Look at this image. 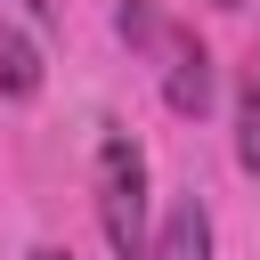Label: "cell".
<instances>
[{
  "label": "cell",
  "mask_w": 260,
  "mask_h": 260,
  "mask_svg": "<svg viewBox=\"0 0 260 260\" xmlns=\"http://www.w3.org/2000/svg\"><path fill=\"white\" fill-rule=\"evenodd\" d=\"M98 219L122 260H146V154L122 130L98 138Z\"/></svg>",
  "instance_id": "obj_1"
},
{
  "label": "cell",
  "mask_w": 260,
  "mask_h": 260,
  "mask_svg": "<svg viewBox=\"0 0 260 260\" xmlns=\"http://www.w3.org/2000/svg\"><path fill=\"white\" fill-rule=\"evenodd\" d=\"M162 98H171V114H203V106H211V57H203V41H195V32H171Z\"/></svg>",
  "instance_id": "obj_2"
},
{
  "label": "cell",
  "mask_w": 260,
  "mask_h": 260,
  "mask_svg": "<svg viewBox=\"0 0 260 260\" xmlns=\"http://www.w3.org/2000/svg\"><path fill=\"white\" fill-rule=\"evenodd\" d=\"M146 260H211V211L195 195H179L171 219H162V236L146 244Z\"/></svg>",
  "instance_id": "obj_3"
},
{
  "label": "cell",
  "mask_w": 260,
  "mask_h": 260,
  "mask_svg": "<svg viewBox=\"0 0 260 260\" xmlns=\"http://www.w3.org/2000/svg\"><path fill=\"white\" fill-rule=\"evenodd\" d=\"M236 162L260 171V49L244 57V98H236Z\"/></svg>",
  "instance_id": "obj_4"
},
{
  "label": "cell",
  "mask_w": 260,
  "mask_h": 260,
  "mask_svg": "<svg viewBox=\"0 0 260 260\" xmlns=\"http://www.w3.org/2000/svg\"><path fill=\"white\" fill-rule=\"evenodd\" d=\"M41 89V49L24 32H0V98H32Z\"/></svg>",
  "instance_id": "obj_5"
},
{
  "label": "cell",
  "mask_w": 260,
  "mask_h": 260,
  "mask_svg": "<svg viewBox=\"0 0 260 260\" xmlns=\"http://www.w3.org/2000/svg\"><path fill=\"white\" fill-rule=\"evenodd\" d=\"M114 32H122V41H154V8H146V0H122V8H114Z\"/></svg>",
  "instance_id": "obj_6"
},
{
  "label": "cell",
  "mask_w": 260,
  "mask_h": 260,
  "mask_svg": "<svg viewBox=\"0 0 260 260\" xmlns=\"http://www.w3.org/2000/svg\"><path fill=\"white\" fill-rule=\"evenodd\" d=\"M24 8H32L41 24H57V8H65V0H24Z\"/></svg>",
  "instance_id": "obj_7"
},
{
  "label": "cell",
  "mask_w": 260,
  "mask_h": 260,
  "mask_svg": "<svg viewBox=\"0 0 260 260\" xmlns=\"http://www.w3.org/2000/svg\"><path fill=\"white\" fill-rule=\"evenodd\" d=\"M32 260H73V252L65 244H32Z\"/></svg>",
  "instance_id": "obj_8"
},
{
  "label": "cell",
  "mask_w": 260,
  "mask_h": 260,
  "mask_svg": "<svg viewBox=\"0 0 260 260\" xmlns=\"http://www.w3.org/2000/svg\"><path fill=\"white\" fill-rule=\"evenodd\" d=\"M211 8H244V0H211Z\"/></svg>",
  "instance_id": "obj_9"
}]
</instances>
